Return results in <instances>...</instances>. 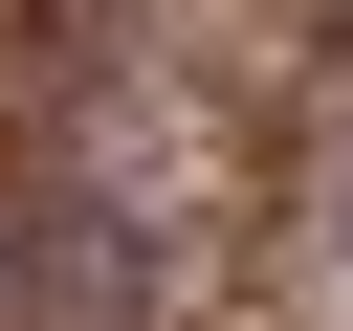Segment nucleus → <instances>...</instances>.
<instances>
[{
  "label": "nucleus",
  "mask_w": 353,
  "mask_h": 331,
  "mask_svg": "<svg viewBox=\"0 0 353 331\" xmlns=\"http://www.w3.org/2000/svg\"><path fill=\"white\" fill-rule=\"evenodd\" d=\"M287 199H309V243H331V265H353V66H331V88H309V154H287Z\"/></svg>",
  "instance_id": "1"
}]
</instances>
